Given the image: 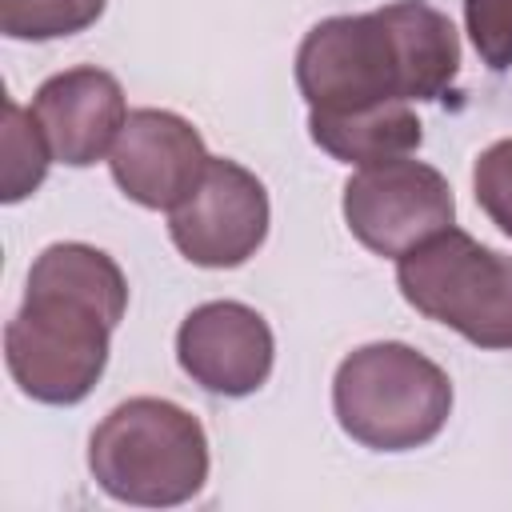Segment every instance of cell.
Masks as SVG:
<instances>
[{"instance_id": "6da1fadb", "label": "cell", "mask_w": 512, "mask_h": 512, "mask_svg": "<svg viewBox=\"0 0 512 512\" xmlns=\"http://www.w3.org/2000/svg\"><path fill=\"white\" fill-rule=\"evenodd\" d=\"M460 68V36L424 0L320 20L296 52V84L312 112L436 100Z\"/></svg>"}, {"instance_id": "7a4b0ae2", "label": "cell", "mask_w": 512, "mask_h": 512, "mask_svg": "<svg viewBox=\"0 0 512 512\" xmlns=\"http://www.w3.org/2000/svg\"><path fill=\"white\" fill-rule=\"evenodd\" d=\"M88 468L120 504L172 508L204 488L208 436L188 408L160 396H132L96 424Z\"/></svg>"}, {"instance_id": "3957f363", "label": "cell", "mask_w": 512, "mask_h": 512, "mask_svg": "<svg viewBox=\"0 0 512 512\" xmlns=\"http://www.w3.org/2000/svg\"><path fill=\"white\" fill-rule=\"evenodd\" d=\"M340 428L376 452L424 448L452 416L448 372L400 340H376L348 352L332 380Z\"/></svg>"}, {"instance_id": "277c9868", "label": "cell", "mask_w": 512, "mask_h": 512, "mask_svg": "<svg viewBox=\"0 0 512 512\" xmlns=\"http://www.w3.org/2000/svg\"><path fill=\"white\" fill-rule=\"evenodd\" d=\"M400 296L476 348H512V256L444 228L396 260Z\"/></svg>"}, {"instance_id": "5b68a950", "label": "cell", "mask_w": 512, "mask_h": 512, "mask_svg": "<svg viewBox=\"0 0 512 512\" xmlns=\"http://www.w3.org/2000/svg\"><path fill=\"white\" fill-rule=\"evenodd\" d=\"M112 328L116 320L100 308L28 284L24 304L4 328L8 372L40 404H80L108 364Z\"/></svg>"}, {"instance_id": "8992f818", "label": "cell", "mask_w": 512, "mask_h": 512, "mask_svg": "<svg viewBox=\"0 0 512 512\" xmlns=\"http://www.w3.org/2000/svg\"><path fill=\"white\" fill-rule=\"evenodd\" d=\"M456 200L448 180L424 160H380L364 164L344 184L348 232L376 256L400 260L416 244L452 228Z\"/></svg>"}, {"instance_id": "52a82bcc", "label": "cell", "mask_w": 512, "mask_h": 512, "mask_svg": "<svg viewBox=\"0 0 512 512\" xmlns=\"http://www.w3.org/2000/svg\"><path fill=\"white\" fill-rule=\"evenodd\" d=\"M268 192L236 160L212 156L200 184L168 212L172 244L200 268H236L268 236Z\"/></svg>"}, {"instance_id": "ba28073f", "label": "cell", "mask_w": 512, "mask_h": 512, "mask_svg": "<svg viewBox=\"0 0 512 512\" xmlns=\"http://www.w3.org/2000/svg\"><path fill=\"white\" fill-rule=\"evenodd\" d=\"M208 148L200 132L168 112V108H136L128 112L112 152L108 168L120 192L144 208L172 212L204 176L208 168Z\"/></svg>"}, {"instance_id": "9c48e42d", "label": "cell", "mask_w": 512, "mask_h": 512, "mask_svg": "<svg viewBox=\"0 0 512 512\" xmlns=\"http://www.w3.org/2000/svg\"><path fill=\"white\" fill-rule=\"evenodd\" d=\"M276 340L268 320L240 300L192 308L176 332V360L212 396H248L272 372Z\"/></svg>"}, {"instance_id": "30bf717a", "label": "cell", "mask_w": 512, "mask_h": 512, "mask_svg": "<svg viewBox=\"0 0 512 512\" xmlns=\"http://www.w3.org/2000/svg\"><path fill=\"white\" fill-rule=\"evenodd\" d=\"M32 116L40 120L60 164L88 168L112 152L128 120V104L112 72L84 64L48 76L32 96Z\"/></svg>"}, {"instance_id": "8fae6325", "label": "cell", "mask_w": 512, "mask_h": 512, "mask_svg": "<svg viewBox=\"0 0 512 512\" xmlns=\"http://www.w3.org/2000/svg\"><path fill=\"white\" fill-rule=\"evenodd\" d=\"M308 128L328 156L356 168L408 156L412 148H420V136H424L412 104L404 100L360 108V112H308Z\"/></svg>"}, {"instance_id": "7c38bea8", "label": "cell", "mask_w": 512, "mask_h": 512, "mask_svg": "<svg viewBox=\"0 0 512 512\" xmlns=\"http://www.w3.org/2000/svg\"><path fill=\"white\" fill-rule=\"evenodd\" d=\"M28 284L76 296V300L100 308L104 316H112L116 324L124 320V308H128V280H124L120 264L108 252L80 244V240L48 244L36 256V264L28 268Z\"/></svg>"}, {"instance_id": "4fadbf2b", "label": "cell", "mask_w": 512, "mask_h": 512, "mask_svg": "<svg viewBox=\"0 0 512 512\" xmlns=\"http://www.w3.org/2000/svg\"><path fill=\"white\" fill-rule=\"evenodd\" d=\"M0 200L16 204L24 196H32L44 176L52 156V144L40 128V120L32 116V108L24 112L16 100H4V120H0Z\"/></svg>"}, {"instance_id": "5bb4252c", "label": "cell", "mask_w": 512, "mask_h": 512, "mask_svg": "<svg viewBox=\"0 0 512 512\" xmlns=\"http://www.w3.org/2000/svg\"><path fill=\"white\" fill-rule=\"evenodd\" d=\"M104 0H0V32L12 40H56L96 24Z\"/></svg>"}, {"instance_id": "9a60e30c", "label": "cell", "mask_w": 512, "mask_h": 512, "mask_svg": "<svg viewBox=\"0 0 512 512\" xmlns=\"http://www.w3.org/2000/svg\"><path fill=\"white\" fill-rule=\"evenodd\" d=\"M476 204L488 212V220L512 236V140H496L476 156L472 168Z\"/></svg>"}, {"instance_id": "2e32d148", "label": "cell", "mask_w": 512, "mask_h": 512, "mask_svg": "<svg viewBox=\"0 0 512 512\" xmlns=\"http://www.w3.org/2000/svg\"><path fill=\"white\" fill-rule=\"evenodd\" d=\"M464 20L484 64L512 68V0H464Z\"/></svg>"}]
</instances>
